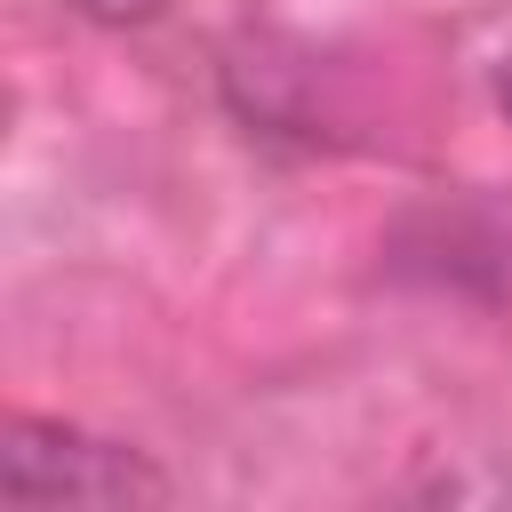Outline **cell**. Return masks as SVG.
<instances>
[{
	"label": "cell",
	"mask_w": 512,
	"mask_h": 512,
	"mask_svg": "<svg viewBox=\"0 0 512 512\" xmlns=\"http://www.w3.org/2000/svg\"><path fill=\"white\" fill-rule=\"evenodd\" d=\"M0 488L16 504H168L176 496V480L144 448L104 440V432L64 424V416H8Z\"/></svg>",
	"instance_id": "cell-1"
},
{
	"label": "cell",
	"mask_w": 512,
	"mask_h": 512,
	"mask_svg": "<svg viewBox=\"0 0 512 512\" xmlns=\"http://www.w3.org/2000/svg\"><path fill=\"white\" fill-rule=\"evenodd\" d=\"M496 104L512 112V56H504V72H496Z\"/></svg>",
	"instance_id": "cell-3"
},
{
	"label": "cell",
	"mask_w": 512,
	"mask_h": 512,
	"mask_svg": "<svg viewBox=\"0 0 512 512\" xmlns=\"http://www.w3.org/2000/svg\"><path fill=\"white\" fill-rule=\"evenodd\" d=\"M72 16H88V24H144V16H160L168 0H64Z\"/></svg>",
	"instance_id": "cell-2"
}]
</instances>
